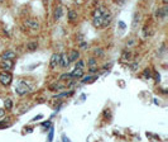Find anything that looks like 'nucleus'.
I'll list each match as a JSON object with an SVG mask.
<instances>
[{
  "instance_id": "1",
  "label": "nucleus",
  "mask_w": 168,
  "mask_h": 142,
  "mask_svg": "<svg viewBox=\"0 0 168 142\" xmlns=\"http://www.w3.org/2000/svg\"><path fill=\"white\" fill-rule=\"evenodd\" d=\"M15 93L18 94V95L23 96V95H25V94L31 93V86H29V85L27 84L25 81L20 80V81H19V84H18V86L15 88Z\"/></svg>"
},
{
  "instance_id": "2",
  "label": "nucleus",
  "mask_w": 168,
  "mask_h": 142,
  "mask_svg": "<svg viewBox=\"0 0 168 142\" xmlns=\"http://www.w3.org/2000/svg\"><path fill=\"white\" fill-rule=\"evenodd\" d=\"M13 81V75H11L9 71H3L0 72V84L3 86H9Z\"/></svg>"
},
{
  "instance_id": "3",
  "label": "nucleus",
  "mask_w": 168,
  "mask_h": 142,
  "mask_svg": "<svg viewBox=\"0 0 168 142\" xmlns=\"http://www.w3.org/2000/svg\"><path fill=\"white\" fill-rule=\"evenodd\" d=\"M60 58L61 53H53L49 60V67L51 69H57V66H60Z\"/></svg>"
},
{
  "instance_id": "4",
  "label": "nucleus",
  "mask_w": 168,
  "mask_h": 142,
  "mask_svg": "<svg viewBox=\"0 0 168 142\" xmlns=\"http://www.w3.org/2000/svg\"><path fill=\"white\" fill-rule=\"evenodd\" d=\"M25 25L29 27L31 29H33V31H38V29H41V24L37 22V19H25Z\"/></svg>"
},
{
  "instance_id": "5",
  "label": "nucleus",
  "mask_w": 168,
  "mask_h": 142,
  "mask_svg": "<svg viewBox=\"0 0 168 142\" xmlns=\"http://www.w3.org/2000/svg\"><path fill=\"white\" fill-rule=\"evenodd\" d=\"M13 66H14L13 60H1L0 61V69L1 70L9 71V70L13 69Z\"/></svg>"
},
{
  "instance_id": "6",
  "label": "nucleus",
  "mask_w": 168,
  "mask_h": 142,
  "mask_svg": "<svg viewBox=\"0 0 168 142\" xmlns=\"http://www.w3.org/2000/svg\"><path fill=\"white\" fill-rule=\"evenodd\" d=\"M167 17V7L164 5L163 8H158L155 10V18L157 19H166Z\"/></svg>"
},
{
  "instance_id": "7",
  "label": "nucleus",
  "mask_w": 168,
  "mask_h": 142,
  "mask_svg": "<svg viewBox=\"0 0 168 142\" xmlns=\"http://www.w3.org/2000/svg\"><path fill=\"white\" fill-rule=\"evenodd\" d=\"M15 57H17V53L14 51H5V52L1 53V56H0L1 60H14Z\"/></svg>"
},
{
  "instance_id": "8",
  "label": "nucleus",
  "mask_w": 168,
  "mask_h": 142,
  "mask_svg": "<svg viewBox=\"0 0 168 142\" xmlns=\"http://www.w3.org/2000/svg\"><path fill=\"white\" fill-rule=\"evenodd\" d=\"M62 17H63V8H62L61 5H57V7L54 8V11H53V18H54L56 20H60Z\"/></svg>"
},
{
  "instance_id": "9",
  "label": "nucleus",
  "mask_w": 168,
  "mask_h": 142,
  "mask_svg": "<svg viewBox=\"0 0 168 142\" xmlns=\"http://www.w3.org/2000/svg\"><path fill=\"white\" fill-rule=\"evenodd\" d=\"M140 23V14L139 13H134V17H133V22H131V29L133 31H137L138 25Z\"/></svg>"
},
{
  "instance_id": "10",
  "label": "nucleus",
  "mask_w": 168,
  "mask_h": 142,
  "mask_svg": "<svg viewBox=\"0 0 168 142\" xmlns=\"http://www.w3.org/2000/svg\"><path fill=\"white\" fill-rule=\"evenodd\" d=\"M111 14L109 13V11H105L104 14H102V27H108V25H110V23H111Z\"/></svg>"
},
{
  "instance_id": "11",
  "label": "nucleus",
  "mask_w": 168,
  "mask_h": 142,
  "mask_svg": "<svg viewBox=\"0 0 168 142\" xmlns=\"http://www.w3.org/2000/svg\"><path fill=\"white\" fill-rule=\"evenodd\" d=\"M80 58V52L78 51H76V50H72V51L70 52V55H68V60L70 62H76Z\"/></svg>"
},
{
  "instance_id": "12",
  "label": "nucleus",
  "mask_w": 168,
  "mask_h": 142,
  "mask_svg": "<svg viewBox=\"0 0 168 142\" xmlns=\"http://www.w3.org/2000/svg\"><path fill=\"white\" fill-rule=\"evenodd\" d=\"M60 65L62 67H67L70 65V60H68V56L64 55V53H61V58H60Z\"/></svg>"
},
{
  "instance_id": "13",
  "label": "nucleus",
  "mask_w": 168,
  "mask_h": 142,
  "mask_svg": "<svg viewBox=\"0 0 168 142\" xmlns=\"http://www.w3.org/2000/svg\"><path fill=\"white\" fill-rule=\"evenodd\" d=\"M120 60L123 62H129L131 60V52L128 51V50H125V51H123L122 53V57H120Z\"/></svg>"
},
{
  "instance_id": "14",
  "label": "nucleus",
  "mask_w": 168,
  "mask_h": 142,
  "mask_svg": "<svg viewBox=\"0 0 168 142\" xmlns=\"http://www.w3.org/2000/svg\"><path fill=\"white\" fill-rule=\"evenodd\" d=\"M71 76H72V78H82V76H84V69L76 67V69L71 72Z\"/></svg>"
},
{
  "instance_id": "15",
  "label": "nucleus",
  "mask_w": 168,
  "mask_h": 142,
  "mask_svg": "<svg viewBox=\"0 0 168 142\" xmlns=\"http://www.w3.org/2000/svg\"><path fill=\"white\" fill-rule=\"evenodd\" d=\"M105 8L104 7H99V8H96L95 10L92 11V17L94 18H96V17H102V14L105 13Z\"/></svg>"
},
{
  "instance_id": "16",
  "label": "nucleus",
  "mask_w": 168,
  "mask_h": 142,
  "mask_svg": "<svg viewBox=\"0 0 168 142\" xmlns=\"http://www.w3.org/2000/svg\"><path fill=\"white\" fill-rule=\"evenodd\" d=\"M92 25L95 28H101L102 27V17H96L92 19Z\"/></svg>"
},
{
  "instance_id": "17",
  "label": "nucleus",
  "mask_w": 168,
  "mask_h": 142,
  "mask_svg": "<svg viewBox=\"0 0 168 142\" xmlns=\"http://www.w3.org/2000/svg\"><path fill=\"white\" fill-rule=\"evenodd\" d=\"M37 48H38V43L37 42H28L27 43V50H28V51L34 52V51H37Z\"/></svg>"
},
{
  "instance_id": "18",
  "label": "nucleus",
  "mask_w": 168,
  "mask_h": 142,
  "mask_svg": "<svg viewBox=\"0 0 168 142\" xmlns=\"http://www.w3.org/2000/svg\"><path fill=\"white\" fill-rule=\"evenodd\" d=\"M68 20L70 22H75V20H77V13H76L75 10H72V9H70L68 10Z\"/></svg>"
},
{
  "instance_id": "19",
  "label": "nucleus",
  "mask_w": 168,
  "mask_h": 142,
  "mask_svg": "<svg viewBox=\"0 0 168 142\" xmlns=\"http://www.w3.org/2000/svg\"><path fill=\"white\" fill-rule=\"evenodd\" d=\"M4 105H5V109H7V111H10V109L13 108V100H11L10 98L5 99L4 100Z\"/></svg>"
},
{
  "instance_id": "20",
  "label": "nucleus",
  "mask_w": 168,
  "mask_h": 142,
  "mask_svg": "<svg viewBox=\"0 0 168 142\" xmlns=\"http://www.w3.org/2000/svg\"><path fill=\"white\" fill-rule=\"evenodd\" d=\"M96 79H97V76H85V78H82V82H84V84H87V82H94Z\"/></svg>"
},
{
  "instance_id": "21",
  "label": "nucleus",
  "mask_w": 168,
  "mask_h": 142,
  "mask_svg": "<svg viewBox=\"0 0 168 142\" xmlns=\"http://www.w3.org/2000/svg\"><path fill=\"white\" fill-rule=\"evenodd\" d=\"M87 65H88V67L97 66V60H96L95 57H91V58H88V61H87Z\"/></svg>"
},
{
  "instance_id": "22",
  "label": "nucleus",
  "mask_w": 168,
  "mask_h": 142,
  "mask_svg": "<svg viewBox=\"0 0 168 142\" xmlns=\"http://www.w3.org/2000/svg\"><path fill=\"white\" fill-rule=\"evenodd\" d=\"M143 76L145 79H149V78H152V71H150V69H145L143 71Z\"/></svg>"
},
{
  "instance_id": "23",
  "label": "nucleus",
  "mask_w": 168,
  "mask_h": 142,
  "mask_svg": "<svg viewBox=\"0 0 168 142\" xmlns=\"http://www.w3.org/2000/svg\"><path fill=\"white\" fill-rule=\"evenodd\" d=\"M61 89H63V85H60V84H56V85H52L51 86V90L53 91H58V90H61Z\"/></svg>"
},
{
  "instance_id": "24",
  "label": "nucleus",
  "mask_w": 168,
  "mask_h": 142,
  "mask_svg": "<svg viewBox=\"0 0 168 142\" xmlns=\"http://www.w3.org/2000/svg\"><path fill=\"white\" fill-rule=\"evenodd\" d=\"M94 53H95V56H104V51L101 48H95Z\"/></svg>"
},
{
  "instance_id": "25",
  "label": "nucleus",
  "mask_w": 168,
  "mask_h": 142,
  "mask_svg": "<svg viewBox=\"0 0 168 142\" xmlns=\"http://www.w3.org/2000/svg\"><path fill=\"white\" fill-rule=\"evenodd\" d=\"M104 117H105V118H111V112H110V109H105V111H104Z\"/></svg>"
},
{
  "instance_id": "26",
  "label": "nucleus",
  "mask_w": 168,
  "mask_h": 142,
  "mask_svg": "<svg viewBox=\"0 0 168 142\" xmlns=\"http://www.w3.org/2000/svg\"><path fill=\"white\" fill-rule=\"evenodd\" d=\"M84 66H85L84 61H76V67H81V69H84Z\"/></svg>"
},
{
  "instance_id": "27",
  "label": "nucleus",
  "mask_w": 168,
  "mask_h": 142,
  "mask_svg": "<svg viewBox=\"0 0 168 142\" xmlns=\"http://www.w3.org/2000/svg\"><path fill=\"white\" fill-rule=\"evenodd\" d=\"M129 67H130L131 71H137V69H138V64H137V62H135V64H131Z\"/></svg>"
},
{
  "instance_id": "28",
  "label": "nucleus",
  "mask_w": 168,
  "mask_h": 142,
  "mask_svg": "<svg viewBox=\"0 0 168 142\" xmlns=\"http://www.w3.org/2000/svg\"><path fill=\"white\" fill-rule=\"evenodd\" d=\"M88 72H90V74H96V72H97V69H96V66H92V67H90V69H88Z\"/></svg>"
},
{
  "instance_id": "29",
  "label": "nucleus",
  "mask_w": 168,
  "mask_h": 142,
  "mask_svg": "<svg viewBox=\"0 0 168 142\" xmlns=\"http://www.w3.org/2000/svg\"><path fill=\"white\" fill-rule=\"evenodd\" d=\"M154 80H155V82L161 81V75H159L158 72H154Z\"/></svg>"
},
{
  "instance_id": "30",
  "label": "nucleus",
  "mask_w": 168,
  "mask_h": 142,
  "mask_svg": "<svg viewBox=\"0 0 168 142\" xmlns=\"http://www.w3.org/2000/svg\"><path fill=\"white\" fill-rule=\"evenodd\" d=\"M72 76H71V74H64V75L61 76V79H71Z\"/></svg>"
},
{
  "instance_id": "31",
  "label": "nucleus",
  "mask_w": 168,
  "mask_h": 142,
  "mask_svg": "<svg viewBox=\"0 0 168 142\" xmlns=\"http://www.w3.org/2000/svg\"><path fill=\"white\" fill-rule=\"evenodd\" d=\"M143 36H144V37H147V36H148V28H147V27H144V31H143Z\"/></svg>"
},
{
  "instance_id": "32",
  "label": "nucleus",
  "mask_w": 168,
  "mask_h": 142,
  "mask_svg": "<svg viewBox=\"0 0 168 142\" xmlns=\"http://www.w3.org/2000/svg\"><path fill=\"white\" fill-rule=\"evenodd\" d=\"M5 115V111L4 109H0V118H3Z\"/></svg>"
},
{
  "instance_id": "33",
  "label": "nucleus",
  "mask_w": 168,
  "mask_h": 142,
  "mask_svg": "<svg viewBox=\"0 0 168 142\" xmlns=\"http://www.w3.org/2000/svg\"><path fill=\"white\" fill-rule=\"evenodd\" d=\"M80 47H81V48H87V44L86 43H80Z\"/></svg>"
},
{
  "instance_id": "34",
  "label": "nucleus",
  "mask_w": 168,
  "mask_h": 142,
  "mask_svg": "<svg viewBox=\"0 0 168 142\" xmlns=\"http://www.w3.org/2000/svg\"><path fill=\"white\" fill-rule=\"evenodd\" d=\"M52 138H53V131L51 129V133H49V141H52Z\"/></svg>"
},
{
  "instance_id": "35",
  "label": "nucleus",
  "mask_w": 168,
  "mask_h": 142,
  "mask_svg": "<svg viewBox=\"0 0 168 142\" xmlns=\"http://www.w3.org/2000/svg\"><path fill=\"white\" fill-rule=\"evenodd\" d=\"M119 25H120V27H122V28H125V24H124V23H123V22H120V23H119Z\"/></svg>"
},
{
  "instance_id": "36",
  "label": "nucleus",
  "mask_w": 168,
  "mask_h": 142,
  "mask_svg": "<svg viewBox=\"0 0 168 142\" xmlns=\"http://www.w3.org/2000/svg\"><path fill=\"white\" fill-rule=\"evenodd\" d=\"M41 118H42V115H38V117H35L33 121H37V119H41Z\"/></svg>"
},
{
  "instance_id": "37",
  "label": "nucleus",
  "mask_w": 168,
  "mask_h": 142,
  "mask_svg": "<svg viewBox=\"0 0 168 142\" xmlns=\"http://www.w3.org/2000/svg\"><path fill=\"white\" fill-rule=\"evenodd\" d=\"M162 3H163L164 5H167L168 4V0H162Z\"/></svg>"
},
{
  "instance_id": "38",
  "label": "nucleus",
  "mask_w": 168,
  "mask_h": 142,
  "mask_svg": "<svg viewBox=\"0 0 168 142\" xmlns=\"http://www.w3.org/2000/svg\"><path fill=\"white\" fill-rule=\"evenodd\" d=\"M49 126V122H47V123H43V127H48Z\"/></svg>"
},
{
  "instance_id": "39",
  "label": "nucleus",
  "mask_w": 168,
  "mask_h": 142,
  "mask_svg": "<svg viewBox=\"0 0 168 142\" xmlns=\"http://www.w3.org/2000/svg\"><path fill=\"white\" fill-rule=\"evenodd\" d=\"M3 1H4V0H0V3H3Z\"/></svg>"
}]
</instances>
